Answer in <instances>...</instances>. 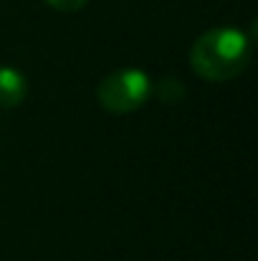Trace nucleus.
Listing matches in <instances>:
<instances>
[{
	"label": "nucleus",
	"instance_id": "f257e3e1",
	"mask_svg": "<svg viewBox=\"0 0 258 261\" xmlns=\"http://www.w3.org/2000/svg\"><path fill=\"white\" fill-rule=\"evenodd\" d=\"M251 61V38L238 28H213L203 33L192 51L190 64L205 82H228L243 74Z\"/></svg>",
	"mask_w": 258,
	"mask_h": 261
},
{
	"label": "nucleus",
	"instance_id": "f03ea898",
	"mask_svg": "<svg viewBox=\"0 0 258 261\" xmlns=\"http://www.w3.org/2000/svg\"><path fill=\"white\" fill-rule=\"evenodd\" d=\"M152 94V82L142 69H119L104 76L96 87L99 104L111 114H129L139 109Z\"/></svg>",
	"mask_w": 258,
	"mask_h": 261
},
{
	"label": "nucleus",
	"instance_id": "7ed1b4c3",
	"mask_svg": "<svg viewBox=\"0 0 258 261\" xmlns=\"http://www.w3.org/2000/svg\"><path fill=\"white\" fill-rule=\"evenodd\" d=\"M25 94H28L25 76L13 66H0V107L3 109L18 107L25 99Z\"/></svg>",
	"mask_w": 258,
	"mask_h": 261
},
{
	"label": "nucleus",
	"instance_id": "20e7f679",
	"mask_svg": "<svg viewBox=\"0 0 258 261\" xmlns=\"http://www.w3.org/2000/svg\"><path fill=\"white\" fill-rule=\"evenodd\" d=\"M157 94H160V99H162V101L175 104V101H182V96H185V87H182L180 82H175V79H162V82L157 84Z\"/></svg>",
	"mask_w": 258,
	"mask_h": 261
},
{
	"label": "nucleus",
	"instance_id": "39448f33",
	"mask_svg": "<svg viewBox=\"0 0 258 261\" xmlns=\"http://www.w3.org/2000/svg\"><path fill=\"white\" fill-rule=\"evenodd\" d=\"M51 8L56 10H64V13H74V10H81L86 5V0H46Z\"/></svg>",
	"mask_w": 258,
	"mask_h": 261
}]
</instances>
